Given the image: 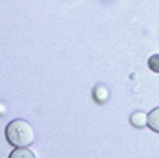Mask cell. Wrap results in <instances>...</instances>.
Wrapping results in <instances>:
<instances>
[{
    "label": "cell",
    "instance_id": "1",
    "mask_svg": "<svg viewBox=\"0 0 159 158\" xmlns=\"http://www.w3.org/2000/svg\"><path fill=\"white\" fill-rule=\"evenodd\" d=\"M6 140L16 147H28L34 143L36 132L34 127L25 119H12L5 130Z\"/></svg>",
    "mask_w": 159,
    "mask_h": 158
},
{
    "label": "cell",
    "instance_id": "2",
    "mask_svg": "<svg viewBox=\"0 0 159 158\" xmlns=\"http://www.w3.org/2000/svg\"><path fill=\"white\" fill-rule=\"evenodd\" d=\"M130 122H131V126H134V127H138V129L147 127V124H148V115H147L145 112L138 110V112L131 113V116H130Z\"/></svg>",
    "mask_w": 159,
    "mask_h": 158
},
{
    "label": "cell",
    "instance_id": "3",
    "mask_svg": "<svg viewBox=\"0 0 159 158\" xmlns=\"http://www.w3.org/2000/svg\"><path fill=\"white\" fill-rule=\"evenodd\" d=\"M147 127H150L153 132L159 133V107L153 108L148 113V124H147Z\"/></svg>",
    "mask_w": 159,
    "mask_h": 158
},
{
    "label": "cell",
    "instance_id": "4",
    "mask_svg": "<svg viewBox=\"0 0 159 158\" xmlns=\"http://www.w3.org/2000/svg\"><path fill=\"white\" fill-rule=\"evenodd\" d=\"M9 158H37V157H36V154H34L31 149H28V147H17V149H14V151L9 154Z\"/></svg>",
    "mask_w": 159,
    "mask_h": 158
},
{
    "label": "cell",
    "instance_id": "5",
    "mask_svg": "<svg viewBox=\"0 0 159 158\" xmlns=\"http://www.w3.org/2000/svg\"><path fill=\"white\" fill-rule=\"evenodd\" d=\"M94 99L98 101V103H105L107 99H108V90H107L104 85H98L96 89H94Z\"/></svg>",
    "mask_w": 159,
    "mask_h": 158
},
{
    "label": "cell",
    "instance_id": "6",
    "mask_svg": "<svg viewBox=\"0 0 159 158\" xmlns=\"http://www.w3.org/2000/svg\"><path fill=\"white\" fill-rule=\"evenodd\" d=\"M148 67H150V70H152V71L159 73V53L153 54V56L148 59Z\"/></svg>",
    "mask_w": 159,
    "mask_h": 158
},
{
    "label": "cell",
    "instance_id": "7",
    "mask_svg": "<svg viewBox=\"0 0 159 158\" xmlns=\"http://www.w3.org/2000/svg\"><path fill=\"white\" fill-rule=\"evenodd\" d=\"M3 112H5V105L0 103V115H3Z\"/></svg>",
    "mask_w": 159,
    "mask_h": 158
}]
</instances>
